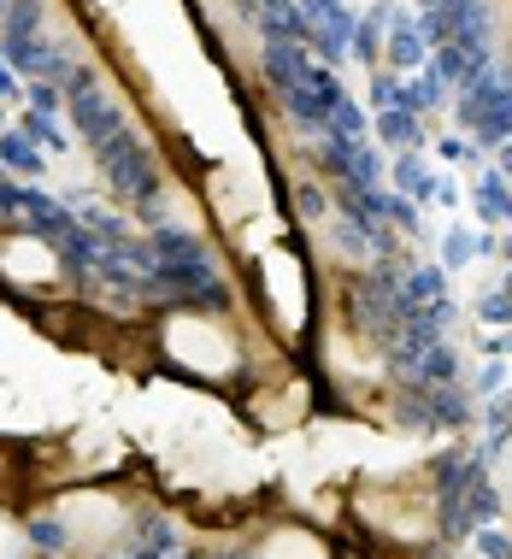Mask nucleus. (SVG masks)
<instances>
[{
	"mask_svg": "<svg viewBox=\"0 0 512 559\" xmlns=\"http://www.w3.org/2000/svg\"><path fill=\"white\" fill-rule=\"evenodd\" d=\"M0 271H7L19 289H48V283L59 277V260H53V248L41 236H12L7 248H0Z\"/></svg>",
	"mask_w": 512,
	"mask_h": 559,
	"instance_id": "5",
	"label": "nucleus"
},
{
	"mask_svg": "<svg viewBox=\"0 0 512 559\" xmlns=\"http://www.w3.org/2000/svg\"><path fill=\"white\" fill-rule=\"evenodd\" d=\"M366 531L383 536V542H425L436 531V501L430 489L418 495V477H401V483H378L366 495Z\"/></svg>",
	"mask_w": 512,
	"mask_h": 559,
	"instance_id": "2",
	"label": "nucleus"
},
{
	"mask_svg": "<svg viewBox=\"0 0 512 559\" xmlns=\"http://www.w3.org/2000/svg\"><path fill=\"white\" fill-rule=\"evenodd\" d=\"M53 512H59L66 536L78 542L83 554H107L112 542L130 531L124 501H118L112 489H71V495H59V501H53Z\"/></svg>",
	"mask_w": 512,
	"mask_h": 559,
	"instance_id": "3",
	"label": "nucleus"
},
{
	"mask_svg": "<svg viewBox=\"0 0 512 559\" xmlns=\"http://www.w3.org/2000/svg\"><path fill=\"white\" fill-rule=\"evenodd\" d=\"M260 559H336V554H330V542L319 531H307V524H277V531H265Z\"/></svg>",
	"mask_w": 512,
	"mask_h": 559,
	"instance_id": "6",
	"label": "nucleus"
},
{
	"mask_svg": "<svg viewBox=\"0 0 512 559\" xmlns=\"http://www.w3.org/2000/svg\"><path fill=\"white\" fill-rule=\"evenodd\" d=\"M248 413H253V425H265V430H295V425H307L312 395H307L300 377H260Z\"/></svg>",
	"mask_w": 512,
	"mask_h": 559,
	"instance_id": "4",
	"label": "nucleus"
},
{
	"mask_svg": "<svg viewBox=\"0 0 512 559\" xmlns=\"http://www.w3.org/2000/svg\"><path fill=\"white\" fill-rule=\"evenodd\" d=\"M12 548H19V536H12V524L0 519V559H12Z\"/></svg>",
	"mask_w": 512,
	"mask_h": 559,
	"instance_id": "7",
	"label": "nucleus"
},
{
	"mask_svg": "<svg viewBox=\"0 0 512 559\" xmlns=\"http://www.w3.org/2000/svg\"><path fill=\"white\" fill-rule=\"evenodd\" d=\"M154 342H159L165 366L201 377V383H236L242 366H248L242 330H236V319H224V312H201V307L165 312Z\"/></svg>",
	"mask_w": 512,
	"mask_h": 559,
	"instance_id": "1",
	"label": "nucleus"
}]
</instances>
